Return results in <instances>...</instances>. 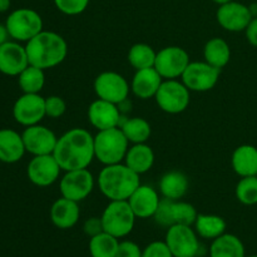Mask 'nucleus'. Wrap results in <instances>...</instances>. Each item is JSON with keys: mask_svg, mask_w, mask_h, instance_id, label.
<instances>
[{"mask_svg": "<svg viewBox=\"0 0 257 257\" xmlns=\"http://www.w3.org/2000/svg\"><path fill=\"white\" fill-rule=\"evenodd\" d=\"M10 39V34L8 32V28L5 24H2L0 23V45L4 44V43L9 42Z\"/></svg>", "mask_w": 257, "mask_h": 257, "instance_id": "41", "label": "nucleus"}, {"mask_svg": "<svg viewBox=\"0 0 257 257\" xmlns=\"http://www.w3.org/2000/svg\"><path fill=\"white\" fill-rule=\"evenodd\" d=\"M94 92L99 99L122 104L127 100L130 94V84L122 74L117 72H103L95 78Z\"/></svg>", "mask_w": 257, "mask_h": 257, "instance_id": "11", "label": "nucleus"}, {"mask_svg": "<svg viewBox=\"0 0 257 257\" xmlns=\"http://www.w3.org/2000/svg\"><path fill=\"white\" fill-rule=\"evenodd\" d=\"M53 156L64 172L88 168L95 158L94 136L84 128H72L58 138Z\"/></svg>", "mask_w": 257, "mask_h": 257, "instance_id": "1", "label": "nucleus"}, {"mask_svg": "<svg viewBox=\"0 0 257 257\" xmlns=\"http://www.w3.org/2000/svg\"><path fill=\"white\" fill-rule=\"evenodd\" d=\"M195 231L200 237L206 240H215L226 232V221L217 215L201 213L195 221Z\"/></svg>", "mask_w": 257, "mask_h": 257, "instance_id": "30", "label": "nucleus"}, {"mask_svg": "<svg viewBox=\"0 0 257 257\" xmlns=\"http://www.w3.org/2000/svg\"><path fill=\"white\" fill-rule=\"evenodd\" d=\"M205 62L213 65L215 68L222 69L230 63L231 48L228 43L222 38H212L206 43L203 48Z\"/></svg>", "mask_w": 257, "mask_h": 257, "instance_id": "28", "label": "nucleus"}, {"mask_svg": "<svg viewBox=\"0 0 257 257\" xmlns=\"http://www.w3.org/2000/svg\"><path fill=\"white\" fill-rule=\"evenodd\" d=\"M27 152L33 156L53 155L58 137L52 130L42 124L25 127L22 133Z\"/></svg>", "mask_w": 257, "mask_h": 257, "instance_id": "16", "label": "nucleus"}, {"mask_svg": "<svg viewBox=\"0 0 257 257\" xmlns=\"http://www.w3.org/2000/svg\"><path fill=\"white\" fill-rule=\"evenodd\" d=\"M156 57H157V53L151 45L146 43H137L132 45L128 52V62L136 70L155 67Z\"/></svg>", "mask_w": 257, "mask_h": 257, "instance_id": "32", "label": "nucleus"}, {"mask_svg": "<svg viewBox=\"0 0 257 257\" xmlns=\"http://www.w3.org/2000/svg\"><path fill=\"white\" fill-rule=\"evenodd\" d=\"M12 0H0V13H5L10 9Z\"/></svg>", "mask_w": 257, "mask_h": 257, "instance_id": "42", "label": "nucleus"}, {"mask_svg": "<svg viewBox=\"0 0 257 257\" xmlns=\"http://www.w3.org/2000/svg\"><path fill=\"white\" fill-rule=\"evenodd\" d=\"M29 65L27 50L19 42L9 40L0 45V73L18 77Z\"/></svg>", "mask_w": 257, "mask_h": 257, "instance_id": "19", "label": "nucleus"}, {"mask_svg": "<svg viewBox=\"0 0 257 257\" xmlns=\"http://www.w3.org/2000/svg\"><path fill=\"white\" fill-rule=\"evenodd\" d=\"M246 39L252 47L257 48V18H252L250 24L247 25L245 30Z\"/></svg>", "mask_w": 257, "mask_h": 257, "instance_id": "40", "label": "nucleus"}, {"mask_svg": "<svg viewBox=\"0 0 257 257\" xmlns=\"http://www.w3.org/2000/svg\"><path fill=\"white\" fill-rule=\"evenodd\" d=\"M143 250L133 241L119 242L117 257H142Z\"/></svg>", "mask_w": 257, "mask_h": 257, "instance_id": "38", "label": "nucleus"}, {"mask_svg": "<svg viewBox=\"0 0 257 257\" xmlns=\"http://www.w3.org/2000/svg\"><path fill=\"white\" fill-rule=\"evenodd\" d=\"M210 257H246L242 241L232 233H223L211 243Z\"/></svg>", "mask_w": 257, "mask_h": 257, "instance_id": "27", "label": "nucleus"}, {"mask_svg": "<svg viewBox=\"0 0 257 257\" xmlns=\"http://www.w3.org/2000/svg\"><path fill=\"white\" fill-rule=\"evenodd\" d=\"M198 213L191 203L177 200L161 198L160 206L156 211L155 218L158 225L163 227H171L173 225L193 226Z\"/></svg>", "mask_w": 257, "mask_h": 257, "instance_id": "8", "label": "nucleus"}, {"mask_svg": "<svg viewBox=\"0 0 257 257\" xmlns=\"http://www.w3.org/2000/svg\"><path fill=\"white\" fill-rule=\"evenodd\" d=\"M190 55L183 48L171 45L157 52L155 69L163 79H177L190 64Z\"/></svg>", "mask_w": 257, "mask_h": 257, "instance_id": "12", "label": "nucleus"}, {"mask_svg": "<svg viewBox=\"0 0 257 257\" xmlns=\"http://www.w3.org/2000/svg\"><path fill=\"white\" fill-rule=\"evenodd\" d=\"M89 2L90 0H54V5L63 14L74 17L85 12Z\"/></svg>", "mask_w": 257, "mask_h": 257, "instance_id": "35", "label": "nucleus"}, {"mask_svg": "<svg viewBox=\"0 0 257 257\" xmlns=\"http://www.w3.org/2000/svg\"><path fill=\"white\" fill-rule=\"evenodd\" d=\"M246 257H257V255H251V256H246Z\"/></svg>", "mask_w": 257, "mask_h": 257, "instance_id": "45", "label": "nucleus"}, {"mask_svg": "<svg viewBox=\"0 0 257 257\" xmlns=\"http://www.w3.org/2000/svg\"><path fill=\"white\" fill-rule=\"evenodd\" d=\"M100 218L104 232L123 238L132 232L137 217L128 201H109Z\"/></svg>", "mask_w": 257, "mask_h": 257, "instance_id": "5", "label": "nucleus"}, {"mask_svg": "<svg viewBox=\"0 0 257 257\" xmlns=\"http://www.w3.org/2000/svg\"><path fill=\"white\" fill-rule=\"evenodd\" d=\"M155 152L147 143L132 145L127 151L123 162L137 175L147 173L155 165Z\"/></svg>", "mask_w": 257, "mask_h": 257, "instance_id": "24", "label": "nucleus"}, {"mask_svg": "<svg viewBox=\"0 0 257 257\" xmlns=\"http://www.w3.org/2000/svg\"><path fill=\"white\" fill-rule=\"evenodd\" d=\"M140 185V175L125 163L104 166L98 175V187L109 201H128Z\"/></svg>", "mask_w": 257, "mask_h": 257, "instance_id": "3", "label": "nucleus"}, {"mask_svg": "<svg viewBox=\"0 0 257 257\" xmlns=\"http://www.w3.org/2000/svg\"><path fill=\"white\" fill-rule=\"evenodd\" d=\"M83 231L87 236L93 237V236L99 235L100 232H103V223L102 218L100 217H90L83 225Z\"/></svg>", "mask_w": 257, "mask_h": 257, "instance_id": "39", "label": "nucleus"}, {"mask_svg": "<svg viewBox=\"0 0 257 257\" xmlns=\"http://www.w3.org/2000/svg\"><path fill=\"white\" fill-rule=\"evenodd\" d=\"M221 69L207 62H190L181 80L191 92H208L217 84Z\"/></svg>", "mask_w": 257, "mask_h": 257, "instance_id": "10", "label": "nucleus"}, {"mask_svg": "<svg viewBox=\"0 0 257 257\" xmlns=\"http://www.w3.org/2000/svg\"><path fill=\"white\" fill-rule=\"evenodd\" d=\"M18 84L23 93H40L45 84L44 70L29 64L18 75Z\"/></svg>", "mask_w": 257, "mask_h": 257, "instance_id": "33", "label": "nucleus"}, {"mask_svg": "<svg viewBox=\"0 0 257 257\" xmlns=\"http://www.w3.org/2000/svg\"><path fill=\"white\" fill-rule=\"evenodd\" d=\"M25 146L20 133L10 128L0 130V162L17 163L24 157Z\"/></svg>", "mask_w": 257, "mask_h": 257, "instance_id": "23", "label": "nucleus"}, {"mask_svg": "<svg viewBox=\"0 0 257 257\" xmlns=\"http://www.w3.org/2000/svg\"><path fill=\"white\" fill-rule=\"evenodd\" d=\"M216 19L225 30L238 33L245 32L247 25L252 20V15L247 5L232 0V2L220 5L216 13Z\"/></svg>", "mask_w": 257, "mask_h": 257, "instance_id": "17", "label": "nucleus"}, {"mask_svg": "<svg viewBox=\"0 0 257 257\" xmlns=\"http://www.w3.org/2000/svg\"><path fill=\"white\" fill-rule=\"evenodd\" d=\"M0 257H2V256H0Z\"/></svg>", "mask_w": 257, "mask_h": 257, "instance_id": "46", "label": "nucleus"}, {"mask_svg": "<svg viewBox=\"0 0 257 257\" xmlns=\"http://www.w3.org/2000/svg\"><path fill=\"white\" fill-rule=\"evenodd\" d=\"M160 202L161 198L157 190L148 185L138 186L137 190L128 198V203L137 218L153 217Z\"/></svg>", "mask_w": 257, "mask_h": 257, "instance_id": "20", "label": "nucleus"}, {"mask_svg": "<svg viewBox=\"0 0 257 257\" xmlns=\"http://www.w3.org/2000/svg\"><path fill=\"white\" fill-rule=\"evenodd\" d=\"M158 188L163 198L177 201L187 193L190 188V181L187 176L181 171H170L161 177Z\"/></svg>", "mask_w": 257, "mask_h": 257, "instance_id": "25", "label": "nucleus"}, {"mask_svg": "<svg viewBox=\"0 0 257 257\" xmlns=\"http://www.w3.org/2000/svg\"><path fill=\"white\" fill-rule=\"evenodd\" d=\"M5 25L10 38L15 42H29L32 38L43 32V19L40 14L29 8L15 9L7 18Z\"/></svg>", "mask_w": 257, "mask_h": 257, "instance_id": "6", "label": "nucleus"}, {"mask_svg": "<svg viewBox=\"0 0 257 257\" xmlns=\"http://www.w3.org/2000/svg\"><path fill=\"white\" fill-rule=\"evenodd\" d=\"M29 64L43 70L62 64L68 54L64 38L54 32L43 30L25 44Z\"/></svg>", "mask_w": 257, "mask_h": 257, "instance_id": "2", "label": "nucleus"}, {"mask_svg": "<svg viewBox=\"0 0 257 257\" xmlns=\"http://www.w3.org/2000/svg\"><path fill=\"white\" fill-rule=\"evenodd\" d=\"M80 217V208L78 202L60 197L50 207V220L55 227L60 230H69L74 227Z\"/></svg>", "mask_w": 257, "mask_h": 257, "instance_id": "22", "label": "nucleus"}, {"mask_svg": "<svg viewBox=\"0 0 257 257\" xmlns=\"http://www.w3.org/2000/svg\"><path fill=\"white\" fill-rule=\"evenodd\" d=\"M248 9H250L252 18H257V3H252L251 5H248Z\"/></svg>", "mask_w": 257, "mask_h": 257, "instance_id": "43", "label": "nucleus"}, {"mask_svg": "<svg viewBox=\"0 0 257 257\" xmlns=\"http://www.w3.org/2000/svg\"><path fill=\"white\" fill-rule=\"evenodd\" d=\"M238 202L245 206H253L257 203V176L241 177L235 190Z\"/></svg>", "mask_w": 257, "mask_h": 257, "instance_id": "34", "label": "nucleus"}, {"mask_svg": "<svg viewBox=\"0 0 257 257\" xmlns=\"http://www.w3.org/2000/svg\"><path fill=\"white\" fill-rule=\"evenodd\" d=\"M94 188V177L88 168L67 171L59 182L62 197L79 203L92 193Z\"/></svg>", "mask_w": 257, "mask_h": 257, "instance_id": "13", "label": "nucleus"}, {"mask_svg": "<svg viewBox=\"0 0 257 257\" xmlns=\"http://www.w3.org/2000/svg\"><path fill=\"white\" fill-rule=\"evenodd\" d=\"M163 80L165 79L161 77L155 67L136 70V74L133 75L132 83H131V90L140 99L146 100L155 98Z\"/></svg>", "mask_w": 257, "mask_h": 257, "instance_id": "21", "label": "nucleus"}, {"mask_svg": "<svg viewBox=\"0 0 257 257\" xmlns=\"http://www.w3.org/2000/svg\"><path fill=\"white\" fill-rule=\"evenodd\" d=\"M231 165L240 177L257 176V148L252 145L238 146L232 153Z\"/></svg>", "mask_w": 257, "mask_h": 257, "instance_id": "26", "label": "nucleus"}, {"mask_svg": "<svg viewBox=\"0 0 257 257\" xmlns=\"http://www.w3.org/2000/svg\"><path fill=\"white\" fill-rule=\"evenodd\" d=\"M67 110V103L59 95H49L45 98V113L47 117L57 119L60 118Z\"/></svg>", "mask_w": 257, "mask_h": 257, "instance_id": "36", "label": "nucleus"}, {"mask_svg": "<svg viewBox=\"0 0 257 257\" xmlns=\"http://www.w3.org/2000/svg\"><path fill=\"white\" fill-rule=\"evenodd\" d=\"M119 128L124 133L128 142L132 143V145L146 143L150 140L151 135H152V128H151L150 122L147 119H145V118L141 117L122 119Z\"/></svg>", "mask_w": 257, "mask_h": 257, "instance_id": "29", "label": "nucleus"}, {"mask_svg": "<svg viewBox=\"0 0 257 257\" xmlns=\"http://www.w3.org/2000/svg\"><path fill=\"white\" fill-rule=\"evenodd\" d=\"M60 171L62 168L53 155L33 156L28 163L27 175L33 185L38 187H49L57 182Z\"/></svg>", "mask_w": 257, "mask_h": 257, "instance_id": "15", "label": "nucleus"}, {"mask_svg": "<svg viewBox=\"0 0 257 257\" xmlns=\"http://www.w3.org/2000/svg\"><path fill=\"white\" fill-rule=\"evenodd\" d=\"M191 90L177 79H165L156 94L158 107L168 114H180L190 105Z\"/></svg>", "mask_w": 257, "mask_h": 257, "instance_id": "7", "label": "nucleus"}, {"mask_svg": "<svg viewBox=\"0 0 257 257\" xmlns=\"http://www.w3.org/2000/svg\"><path fill=\"white\" fill-rule=\"evenodd\" d=\"M165 242L170 247L173 257H197L200 255L201 243L192 226H171L166 232Z\"/></svg>", "mask_w": 257, "mask_h": 257, "instance_id": "9", "label": "nucleus"}, {"mask_svg": "<svg viewBox=\"0 0 257 257\" xmlns=\"http://www.w3.org/2000/svg\"><path fill=\"white\" fill-rule=\"evenodd\" d=\"M119 238L109 235L107 232H100L99 235L93 236L89 240V253L92 257H117Z\"/></svg>", "mask_w": 257, "mask_h": 257, "instance_id": "31", "label": "nucleus"}, {"mask_svg": "<svg viewBox=\"0 0 257 257\" xmlns=\"http://www.w3.org/2000/svg\"><path fill=\"white\" fill-rule=\"evenodd\" d=\"M122 119L119 105L114 103L98 98L88 107V120L98 131L119 127Z\"/></svg>", "mask_w": 257, "mask_h": 257, "instance_id": "18", "label": "nucleus"}, {"mask_svg": "<svg viewBox=\"0 0 257 257\" xmlns=\"http://www.w3.org/2000/svg\"><path fill=\"white\" fill-rule=\"evenodd\" d=\"M212 2L216 3V4H218V5H222V4H226V3L232 2V0H212Z\"/></svg>", "mask_w": 257, "mask_h": 257, "instance_id": "44", "label": "nucleus"}, {"mask_svg": "<svg viewBox=\"0 0 257 257\" xmlns=\"http://www.w3.org/2000/svg\"><path fill=\"white\" fill-rule=\"evenodd\" d=\"M130 142L119 127L98 131L94 136V155L102 165H117L124 161Z\"/></svg>", "mask_w": 257, "mask_h": 257, "instance_id": "4", "label": "nucleus"}, {"mask_svg": "<svg viewBox=\"0 0 257 257\" xmlns=\"http://www.w3.org/2000/svg\"><path fill=\"white\" fill-rule=\"evenodd\" d=\"M13 117L24 127L39 124L45 113V98L39 93H23L13 105Z\"/></svg>", "mask_w": 257, "mask_h": 257, "instance_id": "14", "label": "nucleus"}, {"mask_svg": "<svg viewBox=\"0 0 257 257\" xmlns=\"http://www.w3.org/2000/svg\"><path fill=\"white\" fill-rule=\"evenodd\" d=\"M142 257H173L165 241H153L143 248Z\"/></svg>", "mask_w": 257, "mask_h": 257, "instance_id": "37", "label": "nucleus"}]
</instances>
